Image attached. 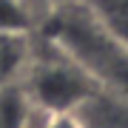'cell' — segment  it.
<instances>
[{
	"label": "cell",
	"instance_id": "obj_5",
	"mask_svg": "<svg viewBox=\"0 0 128 128\" xmlns=\"http://www.w3.org/2000/svg\"><path fill=\"white\" fill-rule=\"evenodd\" d=\"M32 60V40L28 34H0V91L23 77Z\"/></svg>",
	"mask_w": 128,
	"mask_h": 128
},
{
	"label": "cell",
	"instance_id": "obj_2",
	"mask_svg": "<svg viewBox=\"0 0 128 128\" xmlns=\"http://www.w3.org/2000/svg\"><path fill=\"white\" fill-rule=\"evenodd\" d=\"M23 77H26V100L43 117L71 114L91 91L100 88L91 80V74L82 71L71 57H66L54 46H51V54L46 57L32 54Z\"/></svg>",
	"mask_w": 128,
	"mask_h": 128
},
{
	"label": "cell",
	"instance_id": "obj_6",
	"mask_svg": "<svg viewBox=\"0 0 128 128\" xmlns=\"http://www.w3.org/2000/svg\"><path fill=\"white\" fill-rule=\"evenodd\" d=\"M32 9L23 0H0V34H28Z\"/></svg>",
	"mask_w": 128,
	"mask_h": 128
},
{
	"label": "cell",
	"instance_id": "obj_1",
	"mask_svg": "<svg viewBox=\"0 0 128 128\" xmlns=\"http://www.w3.org/2000/svg\"><path fill=\"white\" fill-rule=\"evenodd\" d=\"M46 40L71 57L82 71H88L100 88L128 97V48L111 40L82 9V3L60 6L51 14Z\"/></svg>",
	"mask_w": 128,
	"mask_h": 128
},
{
	"label": "cell",
	"instance_id": "obj_7",
	"mask_svg": "<svg viewBox=\"0 0 128 128\" xmlns=\"http://www.w3.org/2000/svg\"><path fill=\"white\" fill-rule=\"evenodd\" d=\"M43 128H80L74 122L71 114H60V117H46V125Z\"/></svg>",
	"mask_w": 128,
	"mask_h": 128
},
{
	"label": "cell",
	"instance_id": "obj_3",
	"mask_svg": "<svg viewBox=\"0 0 128 128\" xmlns=\"http://www.w3.org/2000/svg\"><path fill=\"white\" fill-rule=\"evenodd\" d=\"M80 128H128V97L97 88L71 111Z\"/></svg>",
	"mask_w": 128,
	"mask_h": 128
},
{
	"label": "cell",
	"instance_id": "obj_4",
	"mask_svg": "<svg viewBox=\"0 0 128 128\" xmlns=\"http://www.w3.org/2000/svg\"><path fill=\"white\" fill-rule=\"evenodd\" d=\"M82 9L111 40L128 48V0H82Z\"/></svg>",
	"mask_w": 128,
	"mask_h": 128
}]
</instances>
